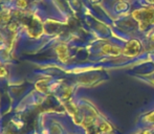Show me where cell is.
I'll return each instance as SVG.
<instances>
[{
    "label": "cell",
    "instance_id": "cell-1",
    "mask_svg": "<svg viewBox=\"0 0 154 134\" xmlns=\"http://www.w3.org/2000/svg\"><path fill=\"white\" fill-rule=\"evenodd\" d=\"M132 17L140 23V29H145L154 24V8H144L136 10L132 13Z\"/></svg>",
    "mask_w": 154,
    "mask_h": 134
},
{
    "label": "cell",
    "instance_id": "cell-2",
    "mask_svg": "<svg viewBox=\"0 0 154 134\" xmlns=\"http://www.w3.org/2000/svg\"><path fill=\"white\" fill-rule=\"evenodd\" d=\"M140 50H142V43L136 39H132L126 44L123 53L124 55L128 56V57H135Z\"/></svg>",
    "mask_w": 154,
    "mask_h": 134
},
{
    "label": "cell",
    "instance_id": "cell-3",
    "mask_svg": "<svg viewBox=\"0 0 154 134\" xmlns=\"http://www.w3.org/2000/svg\"><path fill=\"white\" fill-rule=\"evenodd\" d=\"M102 51H103L104 53H106V55L116 57V56H119L121 53H122V49H121L120 47L113 45V44H106L103 46Z\"/></svg>",
    "mask_w": 154,
    "mask_h": 134
},
{
    "label": "cell",
    "instance_id": "cell-4",
    "mask_svg": "<svg viewBox=\"0 0 154 134\" xmlns=\"http://www.w3.org/2000/svg\"><path fill=\"white\" fill-rule=\"evenodd\" d=\"M56 51H57L58 56H59V59L61 61L65 62L67 59H68V49L65 45H59V46L56 48Z\"/></svg>",
    "mask_w": 154,
    "mask_h": 134
},
{
    "label": "cell",
    "instance_id": "cell-5",
    "mask_svg": "<svg viewBox=\"0 0 154 134\" xmlns=\"http://www.w3.org/2000/svg\"><path fill=\"white\" fill-rule=\"evenodd\" d=\"M99 130L101 131L102 133H104V134H108V133H111L112 132V127L110 126L108 123L103 122V123H101V124H100Z\"/></svg>",
    "mask_w": 154,
    "mask_h": 134
},
{
    "label": "cell",
    "instance_id": "cell-6",
    "mask_svg": "<svg viewBox=\"0 0 154 134\" xmlns=\"http://www.w3.org/2000/svg\"><path fill=\"white\" fill-rule=\"evenodd\" d=\"M46 80H42V81H39L38 83H37V88H38V90H40L41 92H46Z\"/></svg>",
    "mask_w": 154,
    "mask_h": 134
},
{
    "label": "cell",
    "instance_id": "cell-7",
    "mask_svg": "<svg viewBox=\"0 0 154 134\" xmlns=\"http://www.w3.org/2000/svg\"><path fill=\"white\" fill-rule=\"evenodd\" d=\"M29 5V2L27 0H17V6L21 10L23 8H26V6Z\"/></svg>",
    "mask_w": 154,
    "mask_h": 134
},
{
    "label": "cell",
    "instance_id": "cell-8",
    "mask_svg": "<svg viewBox=\"0 0 154 134\" xmlns=\"http://www.w3.org/2000/svg\"><path fill=\"white\" fill-rule=\"evenodd\" d=\"M127 8H128V4L126 3V2H123V1L119 2V3L116 4V8L118 11H125Z\"/></svg>",
    "mask_w": 154,
    "mask_h": 134
},
{
    "label": "cell",
    "instance_id": "cell-9",
    "mask_svg": "<svg viewBox=\"0 0 154 134\" xmlns=\"http://www.w3.org/2000/svg\"><path fill=\"white\" fill-rule=\"evenodd\" d=\"M6 75H8V71H6V69L4 68V67L0 66V78L5 77Z\"/></svg>",
    "mask_w": 154,
    "mask_h": 134
},
{
    "label": "cell",
    "instance_id": "cell-10",
    "mask_svg": "<svg viewBox=\"0 0 154 134\" xmlns=\"http://www.w3.org/2000/svg\"><path fill=\"white\" fill-rule=\"evenodd\" d=\"M146 120L149 123H154V112H152L151 114H149L148 116L146 117Z\"/></svg>",
    "mask_w": 154,
    "mask_h": 134
},
{
    "label": "cell",
    "instance_id": "cell-11",
    "mask_svg": "<svg viewBox=\"0 0 154 134\" xmlns=\"http://www.w3.org/2000/svg\"><path fill=\"white\" fill-rule=\"evenodd\" d=\"M143 134H153V133H152V131H150V130H146L143 132Z\"/></svg>",
    "mask_w": 154,
    "mask_h": 134
},
{
    "label": "cell",
    "instance_id": "cell-12",
    "mask_svg": "<svg viewBox=\"0 0 154 134\" xmlns=\"http://www.w3.org/2000/svg\"><path fill=\"white\" fill-rule=\"evenodd\" d=\"M148 3H150V4H154V0H146Z\"/></svg>",
    "mask_w": 154,
    "mask_h": 134
},
{
    "label": "cell",
    "instance_id": "cell-13",
    "mask_svg": "<svg viewBox=\"0 0 154 134\" xmlns=\"http://www.w3.org/2000/svg\"><path fill=\"white\" fill-rule=\"evenodd\" d=\"M92 1H100V0H92Z\"/></svg>",
    "mask_w": 154,
    "mask_h": 134
}]
</instances>
